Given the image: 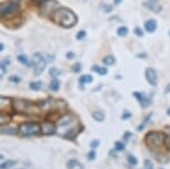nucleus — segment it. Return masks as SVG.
<instances>
[{"label":"nucleus","instance_id":"1","mask_svg":"<svg viewBox=\"0 0 170 169\" xmlns=\"http://www.w3.org/2000/svg\"><path fill=\"white\" fill-rule=\"evenodd\" d=\"M53 20L63 28H71L77 23V16L68 8H58L53 12Z\"/></svg>","mask_w":170,"mask_h":169},{"label":"nucleus","instance_id":"19","mask_svg":"<svg viewBox=\"0 0 170 169\" xmlns=\"http://www.w3.org/2000/svg\"><path fill=\"white\" fill-rule=\"evenodd\" d=\"M102 62L105 65H107V66H111V65H113L116 62V59H115L113 56H107V57H105L102 59Z\"/></svg>","mask_w":170,"mask_h":169},{"label":"nucleus","instance_id":"12","mask_svg":"<svg viewBox=\"0 0 170 169\" xmlns=\"http://www.w3.org/2000/svg\"><path fill=\"white\" fill-rule=\"evenodd\" d=\"M67 168L68 169H83L82 164L77 159H71L67 162Z\"/></svg>","mask_w":170,"mask_h":169},{"label":"nucleus","instance_id":"26","mask_svg":"<svg viewBox=\"0 0 170 169\" xmlns=\"http://www.w3.org/2000/svg\"><path fill=\"white\" fill-rule=\"evenodd\" d=\"M9 119H10V118H9V116H4V112H1V117H0V120H1V121H0V124H1V126H4L6 122H8Z\"/></svg>","mask_w":170,"mask_h":169},{"label":"nucleus","instance_id":"36","mask_svg":"<svg viewBox=\"0 0 170 169\" xmlns=\"http://www.w3.org/2000/svg\"><path fill=\"white\" fill-rule=\"evenodd\" d=\"M66 56H67V58H68V59H72V58L74 57V53L70 51V52H67V55H66Z\"/></svg>","mask_w":170,"mask_h":169},{"label":"nucleus","instance_id":"34","mask_svg":"<svg viewBox=\"0 0 170 169\" xmlns=\"http://www.w3.org/2000/svg\"><path fill=\"white\" fill-rule=\"evenodd\" d=\"M95 158H96V152H95V151H90V152L88 154V159L93 160Z\"/></svg>","mask_w":170,"mask_h":169},{"label":"nucleus","instance_id":"6","mask_svg":"<svg viewBox=\"0 0 170 169\" xmlns=\"http://www.w3.org/2000/svg\"><path fill=\"white\" fill-rule=\"evenodd\" d=\"M59 7V4L55 1V0H44L41 4H40V9H41V12L44 15H48V13L55 12L56 10L55 9Z\"/></svg>","mask_w":170,"mask_h":169},{"label":"nucleus","instance_id":"39","mask_svg":"<svg viewBox=\"0 0 170 169\" xmlns=\"http://www.w3.org/2000/svg\"><path fill=\"white\" fill-rule=\"evenodd\" d=\"M121 1H122V0H115V4H119Z\"/></svg>","mask_w":170,"mask_h":169},{"label":"nucleus","instance_id":"13","mask_svg":"<svg viewBox=\"0 0 170 169\" xmlns=\"http://www.w3.org/2000/svg\"><path fill=\"white\" fill-rule=\"evenodd\" d=\"M144 28H146V30L148 31V32H153V31H156V29H157V22H156V20H153V19H150L148 21H146Z\"/></svg>","mask_w":170,"mask_h":169},{"label":"nucleus","instance_id":"14","mask_svg":"<svg viewBox=\"0 0 170 169\" xmlns=\"http://www.w3.org/2000/svg\"><path fill=\"white\" fill-rule=\"evenodd\" d=\"M79 82L81 84H90L92 82V76L91 75H83L80 77Z\"/></svg>","mask_w":170,"mask_h":169},{"label":"nucleus","instance_id":"20","mask_svg":"<svg viewBox=\"0 0 170 169\" xmlns=\"http://www.w3.org/2000/svg\"><path fill=\"white\" fill-rule=\"evenodd\" d=\"M29 87H30V89H32V90L38 91V90H40L41 87H42V82H41V81H34V82H31Z\"/></svg>","mask_w":170,"mask_h":169},{"label":"nucleus","instance_id":"8","mask_svg":"<svg viewBox=\"0 0 170 169\" xmlns=\"http://www.w3.org/2000/svg\"><path fill=\"white\" fill-rule=\"evenodd\" d=\"M146 79H147V81L149 82V84H151L152 87L157 86L158 75L153 68H147V69H146Z\"/></svg>","mask_w":170,"mask_h":169},{"label":"nucleus","instance_id":"9","mask_svg":"<svg viewBox=\"0 0 170 169\" xmlns=\"http://www.w3.org/2000/svg\"><path fill=\"white\" fill-rule=\"evenodd\" d=\"M144 6H146L149 10H151V11H153V12H156V13L160 12L162 8L159 0H146Z\"/></svg>","mask_w":170,"mask_h":169},{"label":"nucleus","instance_id":"32","mask_svg":"<svg viewBox=\"0 0 170 169\" xmlns=\"http://www.w3.org/2000/svg\"><path fill=\"white\" fill-rule=\"evenodd\" d=\"M1 133H16L17 131L15 130V129H12V128H8V130H4V128L1 129Z\"/></svg>","mask_w":170,"mask_h":169},{"label":"nucleus","instance_id":"4","mask_svg":"<svg viewBox=\"0 0 170 169\" xmlns=\"http://www.w3.org/2000/svg\"><path fill=\"white\" fill-rule=\"evenodd\" d=\"M18 9H19V6L18 4L13 2V1H7V2H2L1 6H0V15L1 17H8V16H11L15 12H17Z\"/></svg>","mask_w":170,"mask_h":169},{"label":"nucleus","instance_id":"37","mask_svg":"<svg viewBox=\"0 0 170 169\" xmlns=\"http://www.w3.org/2000/svg\"><path fill=\"white\" fill-rule=\"evenodd\" d=\"M165 91H166V93H170V84H168V87H166Z\"/></svg>","mask_w":170,"mask_h":169},{"label":"nucleus","instance_id":"41","mask_svg":"<svg viewBox=\"0 0 170 169\" xmlns=\"http://www.w3.org/2000/svg\"><path fill=\"white\" fill-rule=\"evenodd\" d=\"M168 115H170V108L168 109Z\"/></svg>","mask_w":170,"mask_h":169},{"label":"nucleus","instance_id":"28","mask_svg":"<svg viewBox=\"0 0 170 169\" xmlns=\"http://www.w3.org/2000/svg\"><path fill=\"white\" fill-rule=\"evenodd\" d=\"M87 36V34H86V31L85 30H81V31H79L78 34H77V36H76V38L78 40H82L85 37Z\"/></svg>","mask_w":170,"mask_h":169},{"label":"nucleus","instance_id":"31","mask_svg":"<svg viewBox=\"0 0 170 169\" xmlns=\"http://www.w3.org/2000/svg\"><path fill=\"white\" fill-rule=\"evenodd\" d=\"M99 144H100V141L95 139V140H92V141L90 142V147H91L92 149H95V148H97V147L99 146Z\"/></svg>","mask_w":170,"mask_h":169},{"label":"nucleus","instance_id":"3","mask_svg":"<svg viewBox=\"0 0 170 169\" xmlns=\"http://www.w3.org/2000/svg\"><path fill=\"white\" fill-rule=\"evenodd\" d=\"M19 131L22 136H32L41 131V127L36 122H25L20 126Z\"/></svg>","mask_w":170,"mask_h":169},{"label":"nucleus","instance_id":"25","mask_svg":"<svg viewBox=\"0 0 170 169\" xmlns=\"http://www.w3.org/2000/svg\"><path fill=\"white\" fill-rule=\"evenodd\" d=\"M115 147H116V150L118 151H123L125 150V145L121 141H116L115 142Z\"/></svg>","mask_w":170,"mask_h":169},{"label":"nucleus","instance_id":"5","mask_svg":"<svg viewBox=\"0 0 170 169\" xmlns=\"http://www.w3.org/2000/svg\"><path fill=\"white\" fill-rule=\"evenodd\" d=\"M32 62H34V69H35V75L39 76L42 74V71L46 68V60L42 57V55L39 52H36L32 58Z\"/></svg>","mask_w":170,"mask_h":169},{"label":"nucleus","instance_id":"7","mask_svg":"<svg viewBox=\"0 0 170 169\" xmlns=\"http://www.w3.org/2000/svg\"><path fill=\"white\" fill-rule=\"evenodd\" d=\"M31 107L32 105L22 99H16L13 101V108L16 109V111H19V112H31Z\"/></svg>","mask_w":170,"mask_h":169},{"label":"nucleus","instance_id":"23","mask_svg":"<svg viewBox=\"0 0 170 169\" xmlns=\"http://www.w3.org/2000/svg\"><path fill=\"white\" fill-rule=\"evenodd\" d=\"M17 60L21 65H25V66H29V61H28V58H27V56H25V55H19L17 57Z\"/></svg>","mask_w":170,"mask_h":169},{"label":"nucleus","instance_id":"18","mask_svg":"<svg viewBox=\"0 0 170 169\" xmlns=\"http://www.w3.org/2000/svg\"><path fill=\"white\" fill-rule=\"evenodd\" d=\"M49 88H50V90H53V91H58L59 88H60V81L57 79H53L51 81L50 86H49Z\"/></svg>","mask_w":170,"mask_h":169},{"label":"nucleus","instance_id":"35","mask_svg":"<svg viewBox=\"0 0 170 169\" xmlns=\"http://www.w3.org/2000/svg\"><path fill=\"white\" fill-rule=\"evenodd\" d=\"M10 81L19 82V81H20V78H19V77H15V76H12V77H10Z\"/></svg>","mask_w":170,"mask_h":169},{"label":"nucleus","instance_id":"16","mask_svg":"<svg viewBox=\"0 0 170 169\" xmlns=\"http://www.w3.org/2000/svg\"><path fill=\"white\" fill-rule=\"evenodd\" d=\"M17 164L15 160H7V161H4L2 164H1V169H10V168H12L15 165Z\"/></svg>","mask_w":170,"mask_h":169},{"label":"nucleus","instance_id":"29","mask_svg":"<svg viewBox=\"0 0 170 169\" xmlns=\"http://www.w3.org/2000/svg\"><path fill=\"white\" fill-rule=\"evenodd\" d=\"M9 63H10V60H4V61L1 62V70H2V74L6 72V67L8 66Z\"/></svg>","mask_w":170,"mask_h":169},{"label":"nucleus","instance_id":"22","mask_svg":"<svg viewBox=\"0 0 170 169\" xmlns=\"http://www.w3.org/2000/svg\"><path fill=\"white\" fill-rule=\"evenodd\" d=\"M49 74H50V76L51 77H53V78H57L58 76L61 75V70H59L58 68H56V67H51L50 68V70H49Z\"/></svg>","mask_w":170,"mask_h":169},{"label":"nucleus","instance_id":"11","mask_svg":"<svg viewBox=\"0 0 170 169\" xmlns=\"http://www.w3.org/2000/svg\"><path fill=\"white\" fill-rule=\"evenodd\" d=\"M134 96H135V98L138 100V101H139V103L142 107H147V106H149V105L151 103V102H150V99H149L148 97H146L142 93L135 91V93H134Z\"/></svg>","mask_w":170,"mask_h":169},{"label":"nucleus","instance_id":"15","mask_svg":"<svg viewBox=\"0 0 170 169\" xmlns=\"http://www.w3.org/2000/svg\"><path fill=\"white\" fill-rule=\"evenodd\" d=\"M92 117H93V119L96 120V121L101 122V121H104V119H105V114L102 111H95L92 114Z\"/></svg>","mask_w":170,"mask_h":169},{"label":"nucleus","instance_id":"2","mask_svg":"<svg viewBox=\"0 0 170 169\" xmlns=\"http://www.w3.org/2000/svg\"><path fill=\"white\" fill-rule=\"evenodd\" d=\"M166 136L159 131H151L146 136V142L150 147H160L163 145Z\"/></svg>","mask_w":170,"mask_h":169},{"label":"nucleus","instance_id":"38","mask_svg":"<svg viewBox=\"0 0 170 169\" xmlns=\"http://www.w3.org/2000/svg\"><path fill=\"white\" fill-rule=\"evenodd\" d=\"M130 114H127V115H125V116H122V119H126V118H128V117H130Z\"/></svg>","mask_w":170,"mask_h":169},{"label":"nucleus","instance_id":"21","mask_svg":"<svg viewBox=\"0 0 170 169\" xmlns=\"http://www.w3.org/2000/svg\"><path fill=\"white\" fill-rule=\"evenodd\" d=\"M128 28L125 26H121V27H119L117 29V34L118 36H120V37H125V36L128 35Z\"/></svg>","mask_w":170,"mask_h":169},{"label":"nucleus","instance_id":"40","mask_svg":"<svg viewBox=\"0 0 170 169\" xmlns=\"http://www.w3.org/2000/svg\"><path fill=\"white\" fill-rule=\"evenodd\" d=\"M4 49V44H0V50L2 51Z\"/></svg>","mask_w":170,"mask_h":169},{"label":"nucleus","instance_id":"33","mask_svg":"<svg viewBox=\"0 0 170 169\" xmlns=\"http://www.w3.org/2000/svg\"><path fill=\"white\" fill-rule=\"evenodd\" d=\"M135 34L138 36V37H142V36H144V32H142V30H141L140 28H138V27L135 29Z\"/></svg>","mask_w":170,"mask_h":169},{"label":"nucleus","instance_id":"27","mask_svg":"<svg viewBox=\"0 0 170 169\" xmlns=\"http://www.w3.org/2000/svg\"><path fill=\"white\" fill-rule=\"evenodd\" d=\"M144 169H153V164L151 160L149 159L144 160Z\"/></svg>","mask_w":170,"mask_h":169},{"label":"nucleus","instance_id":"10","mask_svg":"<svg viewBox=\"0 0 170 169\" xmlns=\"http://www.w3.org/2000/svg\"><path fill=\"white\" fill-rule=\"evenodd\" d=\"M41 133L46 135V136H49V135H53L56 133V126L49 121H46L44 124L41 125Z\"/></svg>","mask_w":170,"mask_h":169},{"label":"nucleus","instance_id":"24","mask_svg":"<svg viewBox=\"0 0 170 169\" xmlns=\"http://www.w3.org/2000/svg\"><path fill=\"white\" fill-rule=\"evenodd\" d=\"M128 162L130 165H132V166H136V165L138 164V159L134 155H129L128 156Z\"/></svg>","mask_w":170,"mask_h":169},{"label":"nucleus","instance_id":"30","mask_svg":"<svg viewBox=\"0 0 170 169\" xmlns=\"http://www.w3.org/2000/svg\"><path fill=\"white\" fill-rule=\"evenodd\" d=\"M81 70V65L80 63H74V67H72V71L74 72H80Z\"/></svg>","mask_w":170,"mask_h":169},{"label":"nucleus","instance_id":"17","mask_svg":"<svg viewBox=\"0 0 170 169\" xmlns=\"http://www.w3.org/2000/svg\"><path fill=\"white\" fill-rule=\"evenodd\" d=\"M92 70L98 72L100 76H105L107 75V72H108L107 68H105V67H99V66H93L92 67Z\"/></svg>","mask_w":170,"mask_h":169}]
</instances>
